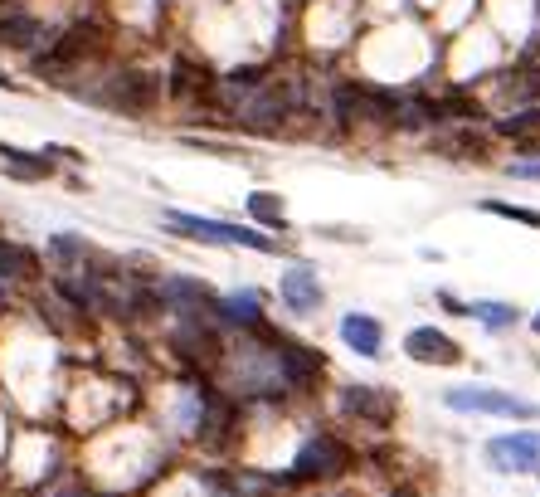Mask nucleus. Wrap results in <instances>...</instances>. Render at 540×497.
<instances>
[{
	"label": "nucleus",
	"mask_w": 540,
	"mask_h": 497,
	"mask_svg": "<svg viewBox=\"0 0 540 497\" xmlns=\"http://www.w3.org/2000/svg\"><path fill=\"white\" fill-rule=\"evenodd\" d=\"M103 25H93V20H83V25H73L69 35L59 39L49 54H39L35 64L44 69V74H59V69H69V64H78V59H93V54H103Z\"/></svg>",
	"instance_id": "423d86ee"
},
{
	"label": "nucleus",
	"mask_w": 540,
	"mask_h": 497,
	"mask_svg": "<svg viewBox=\"0 0 540 497\" xmlns=\"http://www.w3.org/2000/svg\"><path fill=\"white\" fill-rule=\"evenodd\" d=\"M0 156H5V171L20 176V181H44V176H54V166H49L44 156L15 152V147H0Z\"/></svg>",
	"instance_id": "6ab92c4d"
},
{
	"label": "nucleus",
	"mask_w": 540,
	"mask_h": 497,
	"mask_svg": "<svg viewBox=\"0 0 540 497\" xmlns=\"http://www.w3.org/2000/svg\"><path fill=\"white\" fill-rule=\"evenodd\" d=\"M44 44V25L35 15H0V49H20V54H35Z\"/></svg>",
	"instance_id": "dca6fc26"
},
{
	"label": "nucleus",
	"mask_w": 540,
	"mask_h": 497,
	"mask_svg": "<svg viewBox=\"0 0 540 497\" xmlns=\"http://www.w3.org/2000/svg\"><path fill=\"white\" fill-rule=\"evenodd\" d=\"M273 366H278V381L288 385V390H297V395H312L326 381V356L307 342H278Z\"/></svg>",
	"instance_id": "20e7f679"
},
{
	"label": "nucleus",
	"mask_w": 540,
	"mask_h": 497,
	"mask_svg": "<svg viewBox=\"0 0 540 497\" xmlns=\"http://www.w3.org/2000/svg\"><path fill=\"white\" fill-rule=\"evenodd\" d=\"M487 215H502V220H516V225H531L540 230V210H521V205H506V200H482Z\"/></svg>",
	"instance_id": "5701e85b"
},
{
	"label": "nucleus",
	"mask_w": 540,
	"mask_h": 497,
	"mask_svg": "<svg viewBox=\"0 0 540 497\" xmlns=\"http://www.w3.org/2000/svg\"><path fill=\"white\" fill-rule=\"evenodd\" d=\"M171 346H176L190 366H215V361H224L219 327H180L176 337H171Z\"/></svg>",
	"instance_id": "ddd939ff"
},
{
	"label": "nucleus",
	"mask_w": 540,
	"mask_h": 497,
	"mask_svg": "<svg viewBox=\"0 0 540 497\" xmlns=\"http://www.w3.org/2000/svg\"><path fill=\"white\" fill-rule=\"evenodd\" d=\"M351 444L341 439V434H331V429H312L307 439H302V449L292 454V488H302V483H331V478H346L351 473Z\"/></svg>",
	"instance_id": "f257e3e1"
},
{
	"label": "nucleus",
	"mask_w": 540,
	"mask_h": 497,
	"mask_svg": "<svg viewBox=\"0 0 540 497\" xmlns=\"http://www.w3.org/2000/svg\"><path fill=\"white\" fill-rule=\"evenodd\" d=\"M511 176H516V181H540V161H516Z\"/></svg>",
	"instance_id": "b1692460"
},
{
	"label": "nucleus",
	"mask_w": 540,
	"mask_h": 497,
	"mask_svg": "<svg viewBox=\"0 0 540 497\" xmlns=\"http://www.w3.org/2000/svg\"><path fill=\"white\" fill-rule=\"evenodd\" d=\"M278 293H283V307H288L292 317H312L326 303V288L312 264H292L283 273V283H278Z\"/></svg>",
	"instance_id": "9b49d317"
},
{
	"label": "nucleus",
	"mask_w": 540,
	"mask_h": 497,
	"mask_svg": "<svg viewBox=\"0 0 540 497\" xmlns=\"http://www.w3.org/2000/svg\"><path fill=\"white\" fill-rule=\"evenodd\" d=\"M161 225L171 234H185L195 244H239V249H253V254H283L278 239H268L263 230H249V225H229V220H200V215H180V210H166Z\"/></svg>",
	"instance_id": "f03ea898"
},
{
	"label": "nucleus",
	"mask_w": 540,
	"mask_h": 497,
	"mask_svg": "<svg viewBox=\"0 0 540 497\" xmlns=\"http://www.w3.org/2000/svg\"><path fill=\"white\" fill-rule=\"evenodd\" d=\"M263 322V293L258 288H239L229 298H219V327H244L253 332Z\"/></svg>",
	"instance_id": "4468645a"
},
{
	"label": "nucleus",
	"mask_w": 540,
	"mask_h": 497,
	"mask_svg": "<svg viewBox=\"0 0 540 497\" xmlns=\"http://www.w3.org/2000/svg\"><path fill=\"white\" fill-rule=\"evenodd\" d=\"M395 497H419V493L414 488H395Z\"/></svg>",
	"instance_id": "393cba45"
},
{
	"label": "nucleus",
	"mask_w": 540,
	"mask_h": 497,
	"mask_svg": "<svg viewBox=\"0 0 540 497\" xmlns=\"http://www.w3.org/2000/svg\"><path fill=\"white\" fill-rule=\"evenodd\" d=\"M98 103H108L117 113H151V103H156V78L142 74V69H122V74L112 78L108 88L98 93Z\"/></svg>",
	"instance_id": "1a4fd4ad"
},
{
	"label": "nucleus",
	"mask_w": 540,
	"mask_h": 497,
	"mask_svg": "<svg viewBox=\"0 0 540 497\" xmlns=\"http://www.w3.org/2000/svg\"><path fill=\"white\" fill-rule=\"evenodd\" d=\"M531 332H536V337H540V312H536V317H531Z\"/></svg>",
	"instance_id": "a878e982"
},
{
	"label": "nucleus",
	"mask_w": 540,
	"mask_h": 497,
	"mask_svg": "<svg viewBox=\"0 0 540 497\" xmlns=\"http://www.w3.org/2000/svg\"><path fill=\"white\" fill-rule=\"evenodd\" d=\"M336 332H341V342L351 346L356 356H365V361L385 356V327H380V317H370V312H346Z\"/></svg>",
	"instance_id": "f8f14e48"
},
{
	"label": "nucleus",
	"mask_w": 540,
	"mask_h": 497,
	"mask_svg": "<svg viewBox=\"0 0 540 497\" xmlns=\"http://www.w3.org/2000/svg\"><path fill=\"white\" fill-rule=\"evenodd\" d=\"M249 215L253 225L268 234V230H288V205H283V195L273 191H253L249 195Z\"/></svg>",
	"instance_id": "a211bd4d"
},
{
	"label": "nucleus",
	"mask_w": 540,
	"mask_h": 497,
	"mask_svg": "<svg viewBox=\"0 0 540 497\" xmlns=\"http://www.w3.org/2000/svg\"><path fill=\"white\" fill-rule=\"evenodd\" d=\"M219 93V74L200 54H176L171 64V98L176 103H210Z\"/></svg>",
	"instance_id": "0eeeda50"
},
{
	"label": "nucleus",
	"mask_w": 540,
	"mask_h": 497,
	"mask_svg": "<svg viewBox=\"0 0 540 497\" xmlns=\"http://www.w3.org/2000/svg\"><path fill=\"white\" fill-rule=\"evenodd\" d=\"M497 137H511L521 152H536L540 147V108H526V113H511L506 122H497L492 127Z\"/></svg>",
	"instance_id": "f3484780"
},
{
	"label": "nucleus",
	"mask_w": 540,
	"mask_h": 497,
	"mask_svg": "<svg viewBox=\"0 0 540 497\" xmlns=\"http://www.w3.org/2000/svg\"><path fill=\"white\" fill-rule=\"evenodd\" d=\"M506 93L521 98V103H536L540 98V69L536 64H531V69H516V74L506 78Z\"/></svg>",
	"instance_id": "4be33fe9"
},
{
	"label": "nucleus",
	"mask_w": 540,
	"mask_h": 497,
	"mask_svg": "<svg viewBox=\"0 0 540 497\" xmlns=\"http://www.w3.org/2000/svg\"><path fill=\"white\" fill-rule=\"evenodd\" d=\"M468 317H477L482 327H492V332H506V327H516V307L511 303H468Z\"/></svg>",
	"instance_id": "aec40b11"
},
{
	"label": "nucleus",
	"mask_w": 540,
	"mask_h": 497,
	"mask_svg": "<svg viewBox=\"0 0 540 497\" xmlns=\"http://www.w3.org/2000/svg\"><path fill=\"white\" fill-rule=\"evenodd\" d=\"M404 356L419 361V366H458L463 346L453 342L443 327H409L404 332Z\"/></svg>",
	"instance_id": "9d476101"
},
{
	"label": "nucleus",
	"mask_w": 540,
	"mask_h": 497,
	"mask_svg": "<svg viewBox=\"0 0 540 497\" xmlns=\"http://www.w3.org/2000/svg\"><path fill=\"white\" fill-rule=\"evenodd\" d=\"M336 405H341L346 420L365 424V429H390L399 420L395 390H375V385H346V390H336Z\"/></svg>",
	"instance_id": "39448f33"
},
{
	"label": "nucleus",
	"mask_w": 540,
	"mask_h": 497,
	"mask_svg": "<svg viewBox=\"0 0 540 497\" xmlns=\"http://www.w3.org/2000/svg\"><path fill=\"white\" fill-rule=\"evenodd\" d=\"M438 152L463 156V161H482V156H487V142H482L477 132H468V127H458L453 137H443V142H438Z\"/></svg>",
	"instance_id": "412c9836"
},
{
	"label": "nucleus",
	"mask_w": 540,
	"mask_h": 497,
	"mask_svg": "<svg viewBox=\"0 0 540 497\" xmlns=\"http://www.w3.org/2000/svg\"><path fill=\"white\" fill-rule=\"evenodd\" d=\"M83 497H112V493H83Z\"/></svg>",
	"instance_id": "bb28decb"
},
{
	"label": "nucleus",
	"mask_w": 540,
	"mask_h": 497,
	"mask_svg": "<svg viewBox=\"0 0 540 497\" xmlns=\"http://www.w3.org/2000/svg\"><path fill=\"white\" fill-rule=\"evenodd\" d=\"M487 463L497 473H536L540 468V434L521 429V434H497L487 444Z\"/></svg>",
	"instance_id": "6e6552de"
},
{
	"label": "nucleus",
	"mask_w": 540,
	"mask_h": 497,
	"mask_svg": "<svg viewBox=\"0 0 540 497\" xmlns=\"http://www.w3.org/2000/svg\"><path fill=\"white\" fill-rule=\"evenodd\" d=\"M443 405L458 410V415H502V420H536L540 410L521 395H506V390H487V385H453L443 390Z\"/></svg>",
	"instance_id": "7ed1b4c3"
},
{
	"label": "nucleus",
	"mask_w": 540,
	"mask_h": 497,
	"mask_svg": "<svg viewBox=\"0 0 540 497\" xmlns=\"http://www.w3.org/2000/svg\"><path fill=\"white\" fill-rule=\"evenodd\" d=\"M39 278V254L15 244V239H0V283L5 288H20V283H35Z\"/></svg>",
	"instance_id": "2eb2a0df"
}]
</instances>
